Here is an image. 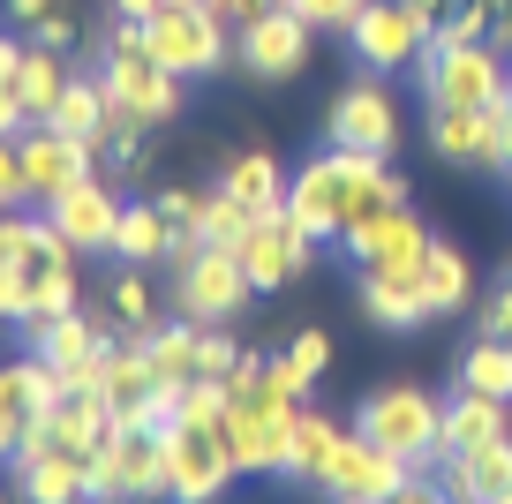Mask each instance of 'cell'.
Returning a JSON list of instances; mask_svg holds the SVG:
<instances>
[{
    "label": "cell",
    "instance_id": "obj_1",
    "mask_svg": "<svg viewBox=\"0 0 512 504\" xmlns=\"http://www.w3.org/2000/svg\"><path fill=\"white\" fill-rule=\"evenodd\" d=\"M407 204V181L384 166V158H362V151H317L302 174L287 181V219L302 226L309 241H347L362 219Z\"/></svg>",
    "mask_w": 512,
    "mask_h": 504
},
{
    "label": "cell",
    "instance_id": "obj_2",
    "mask_svg": "<svg viewBox=\"0 0 512 504\" xmlns=\"http://www.w3.org/2000/svg\"><path fill=\"white\" fill-rule=\"evenodd\" d=\"M159 497H174V474H166V429L121 422L106 452L83 459V504H159Z\"/></svg>",
    "mask_w": 512,
    "mask_h": 504
},
{
    "label": "cell",
    "instance_id": "obj_3",
    "mask_svg": "<svg viewBox=\"0 0 512 504\" xmlns=\"http://www.w3.org/2000/svg\"><path fill=\"white\" fill-rule=\"evenodd\" d=\"M354 429L377 437L384 452H400L415 474L445 459V407H437L422 384H377V392L362 399V414H354Z\"/></svg>",
    "mask_w": 512,
    "mask_h": 504
},
{
    "label": "cell",
    "instance_id": "obj_4",
    "mask_svg": "<svg viewBox=\"0 0 512 504\" xmlns=\"http://www.w3.org/2000/svg\"><path fill=\"white\" fill-rule=\"evenodd\" d=\"M422 98L430 106H467V113H490L512 98V68L497 61L490 38H467V46H422Z\"/></svg>",
    "mask_w": 512,
    "mask_h": 504
},
{
    "label": "cell",
    "instance_id": "obj_5",
    "mask_svg": "<svg viewBox=\"0 0 512 504\" xmlns=\"http://www.w3.org/2000/svg\"><path fill=\"white\" fill-rule=\"evenodd\" d=\"M144 31H151V53H159L174 76H189V83L196 76H219V68L234 61V31L211 16L204 0H166Z\"/></svg>",
    "mask_w": 512,
    "mask_h": 504
},
{
    "label": "cell",
    "instance_id": "obj_6",
    "mask_svg": "<svg viewBox=\"0 0 512 504\" xmlns=\"http://www.w3.org/2000/svg\"><path fill=\"white\" fill-rule=\"evenodd\" d=\"M430 31H437V16H422L415 0H369L362 16H354L347 46H354V61H362L369 76H400V68L422 61Z\"/></svg>",
    "mask_w": 512,
    "mask_h": 504
},
{
    "label": "cell",
    "instance_id": "obj_7",
    "mask_svg": "<svg viewBox=\"0 0 512 504\" xmlns=\"http://www.w3.org/2000/svg\"><path fill=\"white\" fill-rule=\"evenodd\" d=\"M166 474H174V504H219L234 482V452H226V422H174L166 429Z\"/></svg>",
    "mask_w": 512,
    "mask_h": 504
},
{
    "label": "cell",
    "instance_id": "obj_8",
    "mask_svg": "<svg viewBox=\"0 0 512 504\" xmlns=\"http://www.w3.org/2000/svg\"><path fill=\"white\" fill-rule=\"evenodd\" d=\"M249 271H241L234 249H219V241H204L196 249V264L174 271V309L189 316V324H234L241 309H249Z\"/></svg>",
    "mask_w": 512,
    "mask_h": 504
},
{
    "label": "cell",
    "instance_id": "obj_9",
    "mask_svg": "<svg viewBox=\"0 0 512 504\" xmlns=\"http://www.w3.org/2000/svg\"><path fill=\"white\" fill-rule=\"evenodd\" d=\"M98 83H106V98L121 113H136L144 128H159V121H174V113H181V83H189V76H174V68L151 53V38H144V46H113Z\"/></svg>",
    "mask_w": 512,
    "mask_h": 504
},
{
    "label": "cell",
    "instance_id": "obj_10",
    "mask_svg": "<svg viewBox=\"0 0 512 504\" xmlns=\"http://www.w3.org/2000/svg\"><path fill=\"white\" fill-rule=\"evenodd\" d=\"M347 256L362 264V279H369V271H384V279H422L430 226H422L407 204H392V211H377V219H362L347 234Z\"/></svg>",
    "mask_w": 512,
    "mask_h": 504
},
{
    "label": "cell",
    "instance_id": "obj_11",
    "mask_svg": "<svg viewBox=\"0 0 512 504\" xmlns=\"http://www.w3.org/2000/svg\"><path fill=\"white\" fill-rule=\"evenodd\" d=\"M91 174H98V143L68 136V128H53V121L23 128V181H31V204H53V196H68Z\"/></svg>",
    "mask_w": 512,
    "mask_h": 504
},
{
    "label": "cell",
    "instance_id": "obj_12",
    "mask_svg": "<svg viewBox=\"0 0 512 504\" xmlns=\"http://www.w3.org/2000/svg\"><path fill=\"white\" fill-rule=\"evenodd\" d=\"M332 143L339 151H362V158H384L392 143H400V98L384 91L369 68L332 98Z\"/></svg>",
    "mask_w": 512,
    "mask_h": 504
},
{
    "label": "cell",
    "instance_id": "obj_13",
    "mask_svg": "<svg viewBox=\"0 0 512 504\" xmlns=\"http://www.w3.org/2000/svg\"><path fill=\"white\" fill-rule=\"evenodd\" d=\"M407 459L400 452H384L377 437H362V429H347L339 437V459H332V474H324V497L332 504H384L392 489H407Z\"/></svg>",
    "mask_w": 512,
    "mask_h": 504
},
{
    "label": "cell",
    "instance_id": "obj_14",
    "mask_svg": "<svg viewBox=\"0 0 512 504\" xmlns=\"http://www.w3.org/2000/svg\"><path fill=\"white\" fill-rule=\"evenodd\" d=\"M241 271H249V286L264 294V286H287L309 271V256H317V241L302 234V226L287 219V211H272V219H249V234L234 241Z\"/></svg>",
    "mask_w": 512,
    "mask_h": 504
},
{
    "label": "cell",
    "instance_id": "obj_15",
    "mask_svg": "<svg viewBox=\"0 0 512 504\" xmlns=\"http://www.w3.org/2000/svg\"><path fill=\"white\" fill-rule=\"evenodd\" d=\"M309 23L294 16L287 0H279L272 16H256L249 31H234V53H241V68L249 76H264V83H287V76H302V61H309Z\"/></svg>",
    "mask_w": 512,
    "mask_h": 504
},
{
    "label": "cell",
    "instance_id": "obj_16",
    "mask_svg": "<svg viewBox=\"0 0 512 504\" xmlns=\"http://www.w3.org/2000/svg\"><path fill=\"white\" fill-rule=\"evenodd\" d=\"M430 151L445 166H467V174H505V128L490 113H467V106H430Z\"/></svg>",
    "mask_w": 512,
    "mask_h": 504
},
{
    "label": "cell",
    "instance_id": "obj_17",
    "mask_svg": "<svg viewBox=\"0 0 512 504\" xmlns=\"http://www.w3.org/2000/svg\"><path fill=\"white\" fill-rule=\"evenodd\" d=\"M287 429H294V407L226 399V452H234L241 474H279L287 467Z\"/></svg>",
    "mask_w": 512,
    "mask_h": 504
},
{
    "label": "cell",
    "instance_id": "obj_18",
    "mask_svg": "<svg viewBox=\"0 0 512 504\" xmlns=\"http://www.w3.org/2000/svg\"><path fill=\"white\" fill-rule=\"evenodd\" d=\"M121 189H113V181H76V189H68V196H53V211H46V219L53 226H61V234L68 241H76V256L83 249H113V234H121Z\"/></svg>",
    "mask_w": 512,
    "mask_h": 504
},
{
    "label": "cell",
    "instance_id": "obj_19",
    "mask_svg": "<svg viewBox=\"0 0 512 504\" xmlns=\"http://www.w3.org/2000/svg\"><path fill=\"white\" fill-rule=\"evenodd\" d=\"M287 181L294 174H279V158L272 151H234L219 166V189L234 196L249 219H272V211H287Z\"/></svg>",
    "mask_w": 512,
    "mask_h": 504
},
{
    "label": "cell",
    "instance_id": "obj_20",
    "mask_svg": "<svg viewBox=\"0 0 512 504\" xmlns=\"http://www.w3.org/2000/svg\"><path fill=\"white\" fill-rule=\"evenodd\" d=\"M339 437H347V429H339L332 414L294 407V429H287V467H279V474H294V482H317V489H324V474H332V459H339Z\"/></svg>",
    "mask_w": 512,
    "mask_h": 504
},
{
    "label": "cell",
    "instance_id": "obj_21",
    "mask_svg": "<svg viewBox=\"0 0 512 504\" xmlns=\"http://www.w3.org/2000/svg\"><path fill=\"white\" fill-rule=\"evenodd\" d=\"M159 384H166V377L151 369L144 339H136V347H113V354H106V369H98V399H106V407L121 414V422H128L136 407H144V399L159 392Z\"/></svg>",
    "mask_w": 512,
    "mask_h": 504
},
{
    "label": "cell",
    "instance_id": "obj_22",
    "mask_svg": "<svg viewBox=\"0 0 512 504\" xmlns=\"http://www.w3.org/2000/svg\"><path fill=\"white\" fill-rule=\"evenodd\" d=\"M497 437H512V429H505V399L460 392V399L445 407V459H460V452H482V444H497Z\"/></svg>",
    "mask_w": 512,
    "mask_h": 504
},
{
    "label": "cell",
    "instance_id": "obj_23",
    "mask_svg": "<svg viewBox=\"0 0 512 504\" xmlns=\"http://www.w3.org/2000/svg\"><path fill=\"white\" fill-rule=\"evenodd\" d=\"M362 309L377 316L384 331H415V324H430V294H422V279H384V271H369L362 279Z\"/></svg>",
    "mask_w": 512,
    "mask_h": 504
},
{
    "label": "cell",
    "instance_id": "obj_24",
    "mask_svg": "<svg viewBox=\"0 0 512 504\" xmlns=\"http://www.w3.org/2000/svg\"><path fill=\"white\" fill-rule=\"evenodd\" d=\"M31 347L46 354V362H61V369H83V362H98L113 339H106V331H98L83 309H68V316H53V324H38V331H31Z\"/></svg>",
    "mask_w": 512,
    "mask_h": 504
},
{
    "label": "cell",
    "instance_id": "obj_25",
    "mask_svg": "<svg viewBox=\"0 0 512 504\" xmlns=\"http://www.w3.org/2000/svg\"><path fill=\"white\" fill-rule=\"evenodd\" d=\"M166 249H174V219H166L159 204H128L121 211V234H113V256L121 264H166Z\"/></svg>",
    "mask_w": 512,
    "mask_h": 504
},
{
    "label": "cell",
    "instance_id": "obj_26",
    "mask_svg": "<svg viewBox=\"0 0 512 504\" xmlns=\"http://www.w3.org/2000/svg\"><path fill=\"white\" fill-rule=\"evenodd\" d=\"M68 53H53V46H31L23 53V76H16V98H23V113L31 121H53V106H61V91H68Z\"/></svg>",
    "mask_w": 512,
    "mask_h": 504
},
{
    "label": "cell",
    "instance_id": "obj_27",
    "mask_svg": "<svg viewBox=\"0 0 512 504\" xmlns=\"http://www.w3.org/2000/svg\"><path fill=\"white\" fill-rule=\"evenodd\" d=\"M16 489L23 504H83V459H61V452L16 459Z\"/></svg>",
    "mask_w": 512,
    "mask_h": 504
},
{
    "label": "cell",
    "instance_id": "obj_28",
    "mask_svg": "<svg viewBox=\"0 0 512 504\" xmlns=\"http://www.w3.org/2000/svg\"><path fill=\"white\" fill-rule=\"evenodd\" d=\"M422 294H430L437 316H452L467 294H475V271H467V256L452 249V241H430V256H422Z\"/></svg>",
    "mask_w": 512,
    "mask_h": 504
},
{
    "label": "cell",
    "instance_id": "obj_29",
    "mask_svg": "<svg viewBox=\"0 0 512 504\" xmlns=\"http://www.w3.org/2000/svg\"><path fill=\"white\" fill-rule=\"evenodd\" d=\"M106 121H113V98H106V83H91V76H76L61 91V106H53V128H68V136H83V143H106Z\"/></svg>",
    "mask_w": 512,
    "mask_h": 504
},
{
    "label": "cell",
    "instance_id": "obj_30",
    "mask_svg": "<svg viewBox=\"0 0 512 504\" xmlns=\"http://www.w3.org/2000/svg\"><path fill=\"white\" fill-rule=\"evenodd\" d=\"M196 339H204V324L174 316V324H151L144 354H151V369H159L166 384H189V377H196Z\"/></svg>",
    "mask_w": 512,
    "mask_h": 504
},
{
    "label": "cell",
    "instance_id": "obj_31",
    "mask_svg": "<svg viewBox=\"0 0 512 504\" xmlns=\"http://www.w3.org/2000/svg\"><path fill=\"white\" fill-rule=\"evenodd\" d=\"M460 392H482V399H505L512 407V339H475V347H467Z\"/></svg>",
    "mask_w": 512,
    "mask_h": 504
},
{
    "label": "cell",
    "instance_id": "obj_32",
    "mask_svg": "<svg viewBox=\"0 0 512 504\" xmlns=\"http://www.w3.org/2000/svg\"><path fill=\"white\" fill-rule=\"evenodd\" d=\"M31 414H38V392H31V377H23V362H8V369H0V459L23 452Z\"/></svg>",
    "mask_w": 512,
    "mask_h": 504
},
{
    "label": "cell",
    "instance_id": "obj_33",
    "mask_svg": "<svg viewBox=\"0 0 512 504\" xmlns=\"http://www.w3.org/2000/svg\"><path fill=\"white\" fill-rule=\"evenodd\" d=\"M460 474H467V497L475 504H497L512 489V437L482 444V452H460Z\"/></svg>",
    "mask_w": 512,
    "mask_h": 504
},
{
    "label": "cell",
    "instance_id": "obj_34",
    "mask_svg": "<svg viewBox=\"0 0 512 504\" xmlns=\"http://www.w3.org/2000/svg\"><path fill=\"white\" fill-rule=\"evenodd\" d=\"M68 309H76V264H61V271H31V301H23V331L53 324V316H68Z\"/></svg>",
    "mask_w": 512,
    "mask_h": 504
},
{
    "label": "cell",
    "instance_id": "obj_35",
    "mask_svg": "<svg viewBox=\"0 0 512 504\" xmlns=\"http://www.w3.org/2000/svg\"><path fill=\"white\" fill-rule=\"evenodd\" d=\"M113 316H121V331H136V339H151V324H159V309H151V279H144V264H128L121 279H113Z\"/></svg>",
    "mask_w": 512,
    "mask_h": 504
},
{
    "label": "cell",
    "instance_id": "obj_36",
    "mask_svg": "<svg viewBox=\"0 0 512 504\" xmlns=\"http://www.w3.org/2000/svg\"><path fill=\"white\" fill-rule=\"evenodd\" d=\"M98 151H106L113 181H136V166H144V121L113 106V121H106V143H98Z\"/></svg>",
    "mask_w": 512,
    "mask_h": 504
},
{
    "label": "cell",
    "instance_id": "obj_37",
    "mask_svg": "<svg viewBox=\"0 0 512 504\" xmlns=\"http://www.w3.org/2000/svg\"><path fill=\"white\" fill-rule=\"evenodd\" d=\"M196 234H204V241H219V249H234V241L249 234V211H241L226 189H211V196H204V211H196Z\"/></svg>",
    "mask_w": 512,
    "mask_h": 504
},
{
    "label": "cell",
    "instance_id": "obj_38",
    "mask_svg": "<svg viewBox=\"0 0 512 504\" xmlns=\"http://www.w3.org/2000/svg\"><path fill=\"white\" fill-rule=\"evenodd\" d=\"M287 8L309 23V31H354V16H362L369 0H287Z\"/></svg>",
    "mask_w": 512,
    "mask_h": 504
},
{
    "label": "cell",
    "instance_id": "obj_39",
    "mask_svg": "<svg viewBox=\"0 0 512 504\" xmlns=\"http://www.w3.org/2000/svg\"><path fill=\"white\" fill-rule=\"evenodd\" d=\"M181 407H189V384H159V392H151L144 407L128 414V422H136V429H174V422H181Z\"/></svg>",
    "mask_w": 512,
    "mask_h": 504
},
{
    "label": "cell",
    "instance_id": "obj_40",
    "mask_svg": "<svg viewBox=\"0 0 512 504\" xmlns=\"http://www.w3.org/2000/svg\"><path fill=\"white\" fill-rule=\"evenodd\" d=\"M31 204V181H23V136H0V211Z\"/></svg>",
    "mask_w": 512,
    "mask_h": 504
},
{
    "label": "cell",
    "instance_id": "obj_41",
    "mask_svg": "<svg viewBox=\"0 0 512 504\" xmlns=\"http://www.w3.org/2000/svg\"><path fill=\"white\" fill-rule=\"evenodd\" d=\"M234 339H226V331H204V339H196V377H211V384H226L234 377Z\"/></svg>",
    "mask_w": 512,
    "mask_h": 504
},
{
    "label": "cell",
    "instance_id": "obj_42",
    "mask_svg": "<svg viewBox=\"0 0 512 504\" xmlns=\"http://www.w3.org/2000/svg\"><path fill=\"white\" fill-rule=\"evenodd\" d=\"M287 362L302 369V384H317V377H324V362H332V339H324V331H294Z\"/></svg>",
    "mask_w": 512,
    "mask_h": 504
},
{
    "label": "cell",
    "instance_id": "obj_43",
    "mask_svg": "<svg viewBox=\"0 0 512 504\" xmlns=\"http://www.w3.org/2000/svg\"><path fill=\"white\" fill-rule=\"evenodd\" d=\"M23 301H31V271L0 256V324H23Z\"/></svg>",
    "mask_w": 512,
    "mask_h": 504
},
{
    "label": "cell",
    "instance_id": "obj_44",
    "mask_svg": "<svg viewBox=\"0 0 512 504\" xmlns=\"http://www.w3.org/2000/svg\"><path fill=\"white\" fill-rule=\"evenodd\" d=\"M204 8H211V16H219V23H226V31H249L256 16H272L279 0H204Z\"/></svg>",
    "mask_w": 512,
    "mask_h": 504
},
{
    "label": "cell",
    "instance_id": "obj_45",
    "mask_svg": "<svg viewBox=\"0 0 512 504\" xmlns=\"http://www.w3.org/2000/svg\"><path fill=\"white\" fill-rule=\"evenodd\" d=\"M0 256L31 271V219H16V211H0Z\"/></svg>",
    "mask_w": 512,
    "mask_h": 504
},
{
    "label": "cell",
    "instance_id": "obj_46",
    "mask_svg": "<svg viewBox=\"0 0 512 504\" xmlns=\"http://www.w3.org/2000/svg\"><path fill=\"white\" fill-rule=\"evenodd\" d=\"M159 211H166L174 226H196V211H204V189H166V196H159Z\"/></svg>",
    "mask_w": 512,
    "mask_h": 504
},
{
    "label": "cell",
    "instance_id": "obj_47",
    "mask_svg": "<svg viewBox=\"0 0 512 504\" xmlns=\"http://www.w3.org/2000/svg\"><path fill=\"white\" fill-rule=\"evenodd\" d=\"M482 339H512V286L490 301V309H482Z\"/></svg>",
    "mask_w": 512,
    "mask_h": 504
},
{
    "label": "cell",
    "instance_id": "obj_48",
    "mask_svg": "<svg viewBox=\"0 0 512 504\" xmlns=\"http://www.w3.org/2000/svg\"><path fill=\"white\" fill-rule=\"evenodd\" d=\"M23 128H31V113H23L16 83H0V136H23Z\"/></svg>",
    "mask_w": 512,
    "mask_h": 504
},
{
    "label": "cell",
    "instance_id": "obj_49",
    "mask_svg": "<svg viewBox=\"0 0 512 504\" xmlns=\"http://www.w3.org/2000/svg\"><path fill=\"white\" fill-rule=\"evenodd\" d=\"M384 504H452V497H445L437 482H422V474H407V489H392Z\"/></svg>",
    "mask_w": 512,
    "mask_h": 504
},
{
    "label": "cell",
    "instance_id": "obj_50",
    "mask_svg": "<svg viewBox=\"0 0 512 504\" xmlns=\"http://www.w3.org/2000/svg\"><path fill=\"white\" fill-rule=\"evenodd\" d=\"M38 46H53V53H68V46H76V23H68V16H61V8H53V16H46V23H38Z\"/></svg>",
    "mask_w": 512,
    "mask_h": 504
},
{
    "label": "cell",
    "instance_id": "obj_51",
    "mask_svg": "<svg viewBox=\"0 0 512 504\" xmlns=\"http://www.w3.org/2000/svg\"><path fill=\"white\" fill-rule=\"evenodd\" d=\"M0 8H8L16 23H31V31H38V23H46L53 8H61V0H0Z\"/></svg>",
    "mask_w": 512,
    "mask_h": 504
},
{
    "label": "cell",
    "instance_id": "obj_52",
    "mask_svg": "<svg viewBox=\"0 0 512 504\" xmlns=\"http://www.w3.org/2000/svg\"><path fill=\"white\" fill-rule=\"evenodd\" d=\"M23 53H31V46H16V38H0V83H16V76H23Z\"/></svg>",
    "mask_w": 512,
    "mask_h": 504
},
{
    "label": "cell",
    "instance_id": "obj_53",
    "mask_svg": "<svg viewBox=\"0 0 512 504\" xmlns=\"http://www.w3.org/2000/svg\"><path fill=\"white\" fill-rule=\"evenodd\" d=\"M490 38H497V46H512V0H490Z\"/></svg>",
    "mask_w": 512,
    "mask_h": 504
},
{
    "label": "cell",
    "instance_id": "obj_54",
    "mask_svg": "<svg viewBox=\"0 0 512 504\" xmlns=\"http://www.w3.org/2000/svg\"><path fill=\"white\" fill-rule=\"evenodd\" d=\"M166 0H113V16H128V23H151Z\"/></svg>",
    "mask_w": 512,
    "mask_h": 504
},
{
    "label": "cell",
    "instance_id": "obj_55",
    "mask_svg": "<svg viewBox=\"0 0 512 504\" xmlns=\"http://www.w3.org/2000/svg\"><path fill=\"white\" fill-rule=\"evenodd\" d=\"M497 128H505V174H512V98L497 106Z\"/></svg>",
    "mask_w": 512,
    "mask_h": 504
},
{
    "label": "cell",
    "instance_id": "obj_56",
    "mask_svg": "<svg viewBox=\"0 0 512 504\" xmlns=\"http://www.w3.org/2000/svg\"><path fill=\"white\" fill-rule=\"evenodd\" d=\"M415 8H422V16H445V0H415Z\"/></svg>",
    "mask_w": 512,
    "mask_h": 504
},
{
    "label": "cell",
    "instance_id": "obj_57",
    "mask_svg": "<svg viewBox=\"0 0 512 504\" xmlns=\"http://www.w3.org/2000/svg\"><path fill=\"white\" fill-rule=\"evenodd\" d=\"M497 504H512V489H505V497H497Z\"/></svg>",
    "mask_w": 512,
    "mask_h": 504
},
{
    "label": "cell",
    "instance_id": "obj_58",
    "mask_svg": "<svg viewBox=\"0 0 512 504\" xmlns=\"http://www.w3.org/2000/svg\"><path fill=\"white\" fill-rule=\"evenodd\" d=\"M505 286H512V264H505Z\"/></svg>",
    "mask_w": 512,
    "mask_h": 504
}]
</instances>
